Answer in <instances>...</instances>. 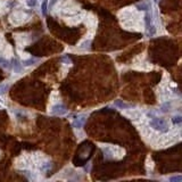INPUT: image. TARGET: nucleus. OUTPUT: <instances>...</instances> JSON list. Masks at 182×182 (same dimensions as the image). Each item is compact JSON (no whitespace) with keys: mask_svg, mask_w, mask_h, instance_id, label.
Segmentation results:
<instances>
[{"mask_svg":"<svg viewBox=\"0 0 182 182\" xmlns=\"http://www.w3.org/2000/svg\"><path fill=\"white\" fill-rule=\"evenodd\" d=\"M149 125L153 128L156 131H159V132H168L170 130V124H168V121L165 119H159V117H154L149 122Z\"/></svg>","mask_w":182,"mask_h":182,"instance_id":"f257e3e1","label":"nucleus"},{"mask_svg":"<svg viewBox=\"0 0 182 182\" xmlns=\"http://www.w3.org/2000/svg\"><path fill=\"white\" fill-rule=\"evenodd\" d=\"M28 20V15L25 14V13H23V11H15L11 16V22L15 25L22 24V23L26 22Z\"/></svg>","mask_w":182,"mask_h":182,"instance_id":"f03ea898","label":"nucleus"},{"mask_svg":"<svg viewBox=\"0 0 182 182\" xmlns=\"http://www.w3.org/2000/svg\"><path fill=\"white\" fill-rule=\"evenodd\" d=\"M67 112H68L67 108L64 105H62V104H57L51 109V113L55 114V115H66Z\"/></svg>","mask_w":182,"mask_h":182,"instance_id":"7ed1b4c3","label":"nucleus"},{"mask_svg":"<svg viewBox=\"0 0 182 182\" xmlns=\"http://www.w3.org/2000/svg\"><path fill=\"white\" fill-rule=\"evenodd\" d=\"M136 8L138 11H149L150 9V4L148 2V1H142L140 4H136Z\"/></svg>","mask_w":182,"mask_h":182,"instance_id":"20e7f679","label":"nucleus"},{"mask_svg":"<svg viewBox=\"0 0 182 182\" xmlns=\"http://www.w3.org/2000/svg\"><path fill=\"white\" fill-rule=\"evenodd\" d=\"M85 123V119L84 117H79V119H75L73 121V123H72V125H73V128H76V129H81L82 126H83V124Z\"/></svg>","mask_w":182,"mask_h":182,"instance_id":"39448f33","label":"nucleus"},{"mask_svg":"<svg viewBox=\"0 0 182 182\" xmlns=\"http://www.w3.org/2000/svg\"><path fill=\"white\" fill-rule=\"evenodd\" d=\"M123 114L125 116H128V117H130L131 119H136L140 116V113L138 112V110H131V109H129L128 112H124Z\"/></svg>","mask_w":182,"mask_h":182,"instance_id":"423d86ee","label":"nucleus"},{"mask_svg":"<svg viewBox=\"0 0 182 182\" xmlns=\"http://www.w3.org/2000/svg\"><path fill=\"white\" fill-rule=\"evenodd\" d=\"M16 41L22 45L21 47H24V45L28 43V35L26 34H21V35H16Z\"/></svg>","mask_w":182,"mask_h":182,"instance_id":"0eeeda50","label":"nucleus"},{"mask_svg":"<svg viewBox=\"0 0 182 182\" xmlns=\"http://www.w3.org/2000/svg\"><path fill=\"white\" fill-rule=\"evenodd\" d=\"M13 64H11V66H13V68H14V72L15 73H18V72H21L22 71V66L21 64L18 63L16 59H13V62H11Z\"/></svg>","mask_w":182,"mask_h":182,"instance_id":"6e6552de","label":"nucleus"},{"mask_svg":"<svg viewBox=\"0 0 182 182\" xmlns=\"http://www.w3.org/2000/svg\"><path fill=\"white\" fill-rule=\"evenodd\" d=\"M115 106H117V107H119V108H131L132 107V105H130V104H125V102H123L122 100H116L115 102Z\"/></svg>","mask_w":182,"mask_h":182,"instance_id":"1a4fd4ad","label":"nucleus"},{"mask_svg":"<svg viewBox=\"0 0 182 182\" xmlns=\"http://www.w3.org/2000/svg\"><path fill=\"white\" fill-rule=\"evenodd\" d=\"M0 66L2 67V68H8V67L11 66V63L6 58H4V57H0Z\"/></svg>","mask_w":182,"mask_h":182,"instance_id":"9d476101","label":"nucleus"},{"mask_svg":"<svg viewBox=\"0 0 182 182\" xmlns=\"http://www.w3.org/2000/svg\"><path fill=\"white\" fill-rule=\"evenodd\" d=\"M37 62H38V59H37V58H31V59L23 60L22 63H23V65H24V66H31V65H33V64H37Z\"/></svg>","mask_w":182,"mask_h":182,"instance_id":"9b49d317","label":"nucleus"},{"mask_svg":"<svg viewBox=\"0 0 182 182\" xmlns=\"http://www.w3.org/2000/svg\"><path fill=\"white\" fill-rule=\"evenodd\" d=\"M150 23H151V15L149 14V13H147V14L145 15V24H146V30L149 28Z\"/></svg>","mask_w":182,"mask_h":182,"instance_id":"f8f14e48","label":"nucleus"},{"mask_svg":"<svg viewBox=\"0 0 182 182\" xmlns=\"http://www.w3.org/2000/svg\"><path fill=\"white\" fill-rule=\"evenodd\" d=\"M181 122H182V117L180 115H175L172 117V123H173V124H179V125H180Z\"/></svg>","mask_w":182,"mask_h":182,"instance_id":"ddd939ff","label":"nucleus"},{"mask_svg":"<svg viewBox=\"0 0 182 182\" xmlns=\"http://www.w3.org/2000/svg\"><path fill=\"white\" fill-rule=\"evenodd\" d=\"M47 8H48V0H45L41 5V11L43 15L47 14Z\"/></svg>","mask_w":182,"mask_h":182,"instance_id":"4468645a","label":"nucleus"},{"mask_svg":"<svg viewBox=\"0 0 182 182\" xmlns=\"http://www.w3.org/2000/svg\"><path fill=\"white\" fill-rule=\"evenodd\" d=\"M37 2H38V0H26V5L28 7H34Z\"/></svg>","mask_w":182,"mask_h":182,"instance_id":"2eb2a0df","label":"nucleus"},{"mask_svg":"<svg viewBox=\"0 0 182 182\" xmlns=\"http://www.w3.org/2000/svg\"><path fill=\"white\" fill-rule=\"evenodd\" d=\"M181 180H182L181 175H178V176H171V178H170V181H173V182H175V181L180 182Z\"/></svg>","mask_w":182,"mask_h":182,"instance_id":"dca6fc26","label":"nucleus"}]
</instances>
